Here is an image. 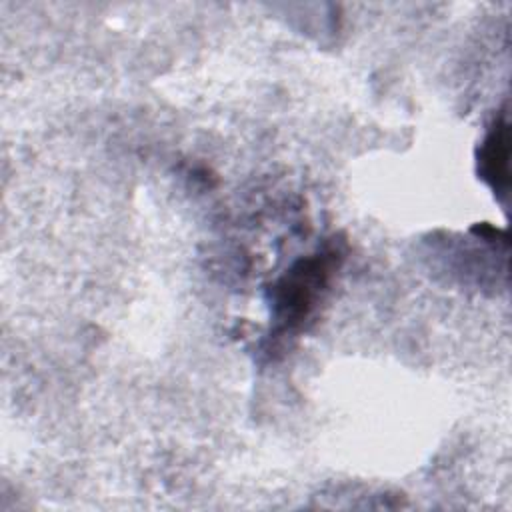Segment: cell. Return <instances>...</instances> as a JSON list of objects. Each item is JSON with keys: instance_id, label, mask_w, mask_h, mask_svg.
I'll return each mask as SVG.
<instances>
[{"instance_id": "cell-1", "label": "cell", "mask_w": 512, "mask_h": 512, "mask_svg": "<svg viewBox=\"0 0 512 512\" xmlns=\"http://www.w3.org/2000/svg\"><path fill=\"white\" fill-rule=\"evenodd\" d=\"M328 266L330 258L326 256L308 258L280 282V288L276 290V320H280L284 328H292L308 316L320 288L326 284Z\"/></svg>"}, {"instance_id": "cell-2", "label": "cell", "mask_w": 512, "mask_h": 512, "mask_svg": "<svg viewBox=\"0 0 512 512\" xmlns=\"http://www.w3.org/2000/svg\"><path fill=\"white\" fill-rule=\"evenodd\" d=\"M480 170L494 190H508V122L504 118L496 120L482 144Z\"/></svg>"}]
</instances>
